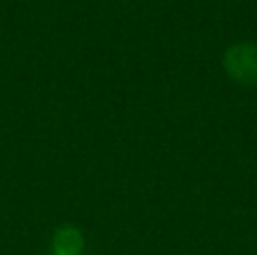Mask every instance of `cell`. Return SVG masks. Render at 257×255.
Returning <instances> with one entry per match:
<instances>
[{"label":"cell","instance_id":"1","mask_svg":"<svg viewBox=\"0 0 257 255\" xmlns=\"http://www.w3.org/2000/svg\"><path fill=\"white\" fill-rule=\"evenodd\" d=\"M221 68L230 81L239 86H257V43L237 41L221 54Z\"/></svg>","mask_w":257,"mask_h":255},{"label":"cell","instance_id":"2","mask_svg":"<svg viewBox=\"0 0 257 255\" xmlns=\"http://www.w3.org/2000/svg\"><path fill=\"white\" fill-rule=\"evenodd\" d=\"M86 235L79 226L63 224L52 233L50 239V255H84Z\"/></svg>","mask_w":257,"mask_h":255}]
</instances>
